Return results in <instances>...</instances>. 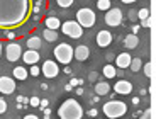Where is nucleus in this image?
<instances>
[{"label":"nucleus","mask_w":156,"mask_h":119,"mask_svg":"<svg viewBox=\"0 0 156 119\" xmlns=\"http://www.w3.org/2000/svg\"><path fill=\"white\" fill-rule=\"evenodd\" d=\"M58 116H59V119H82L83 117V109H82V106L78 104V100L68 99L59 106Z\"/></svg>","instance_id":"1"},{"label":"nucleus","mask_w":156,"mask_h":119,"mask_svg":"<svg viewBox=\"0 0 156 119\" xmlns=\"http://www.w3.org/2000/svg\"><path fill=\"white\" fill-rule=\"evenodd\" d=\"M102 112L107 116L109 119H117V117H124V114L127 112V106L122 100H109L104 104Z\"/></svg>","instance_id":"2"},{"label":"nucleus","mask_w":156,"mask_h":119,"mask_svg":"<svg viewBox=\"0 0 156 119\" xmlns=\"http://www.w3.org/2000/svg\"><path fill=\"white\" fill-rule=\"evenodd\" d=\"M55 58H56V63H61V65H70V61L73 60V48L70 46L68 43H59L58 46L55 48Z\"/></svg>","instance_id":"3"},{"label":"nucleus","mask_w":156,"mask_h":119,"mask_svg":"<svg viewBox=\"0 0 156 119\" xmlns=\"http://www.w3.org/2000/svg\"><path fill=\"white\" fill-rule=\"evenodd\" d=\"M95 20H97V17H95V12L92 9H80L76 12V22L82 27H94Z\"/></svg>","instance_id":"4"},{"label":"nucleus","mask_w":156,"mask_h":119,"mask_svg":"<svg viewBox=\"0 0 156 119\" xmlns=\"http://www.w3.org/2000/svg\"><path fill=\"white\" fill-rule=\"evenodd\" d=\"M61 31H63V34L70 36V38H73V39L82 38V34H83V27L76 22V20H66V22H63L61 24Z\"/></svg>","instance_id":"5"},{"label":"nucleus","mask_w":156,"mask_h":119,"mask_svg":"<svg viewBox=\"0 0 156 119\" xmlns=\"http://www.w3.org/2000/svg\"><path fill=\"white\" fill-rule=\"evenodd\" d=\"M107 26L110 27H117V26H121L122 24V12L119 9H109L105 12V17H104Z\"/></svg>","instance_id":"6"},{"label":"nucleus","mask_w":156,"mask_h":119,"mask_svg":"<svg viewBox=\"0 0 156 119\" xmlns=\"http://www.w3.org/2000/svg\"><path fill=\"white\" fill-rule=\"evenodd\" d=\"M5 56H7V61H12V63L19 61L20 56H22V46L17 43L7 44V48H5Z\"/></svg>","instance_id":"7"},{"label":"nucleus","mask_w":156,"mask_h":119,"mask_svg":"<svg viewBox=\"0 0 156 119\" xmlns=\"http://www.w3.org/2000/svg\"><path fill=\"white\" fill-rule=\"evenodd\" d=\"M41 73H43L46 78H56V75L59 73V67L56 61L53 60H46L43 63V68H41Z\"/></svg>","instance_id":"8"},{"label":"nucleus","mask_w":156,"mask_h":119,"mask_svg":"<svg viewBox=\"0 0 156 119\" xmlns=\"http://www.w3.org/2000/svg\"><path fill=\"white\" fill-rule=\"evenodd\" d=\"M0 92L4 95H10L16 92V82L10 77H0Z\"/></svg>","instance_id":"9"},{"label":"nucleus","mask_w":156,"mask_h":119,"mask_svg":"<svg viewBox=\"0 0 156 119\" xmlns=\"http://www.w3.org/2000/svg\"><path fill=\"white\" fill-rule=\"evenodd\" d=\"M133 83L127 82V80H119V82H115V85H114V92L115 94H121V95H129L131 92H133Z\"/></svg>","instance_id":"10"},{"label":"nucleus","mask_w":156,"mask_h":119,"mask_svg":"<svg viewBox=\"0 0 156 119\" xmlns=\"http://www.w3.org/2000/svg\"><path fill=\"white\" fill-rule=\"evenodd\" d=\"M112 32H109V31H105V29H102V31H98L97 32V44L100 48H107V46H110V43H112Z\"/></svg>","instance_id":"11"},{"label":"nucleus","mask_w":156,"mask_h":119,"mask_svg":"<svg viewBox=\"0 0 156 119\" xmlns=\"http://www.w3.org/2000/svg\"><path fill=\"white\" fill-rule=\"evenodd\" d=\"M39 51H36V49H27V51H22V56H20V60H22L26 65H36L39 61Z\"/></svg>","instance_id":"12"},{"label":"nucleus","mask_w":156,"mask_h":119,"mask_svg":"<svg viewBox=\"0 0 156 119\" xmlns=\"http://www.w3.org/2000/svg\"><path fill=\"white\" fill-rule=\"evenodd\" d=\"M88 56H90V49L85 44H80V46H76L73 49V58L78 60V61H87Z\"/></svg>","instance_id":"13"},{"label":"nucleus","mask_w":156,"mask_h":119,"mask_svg":"<svg viewBox=\"0 0 156 119\" xmlns=\"http://www.w3.org/2000/svg\"><path fill=\"white\" fill-rule=\"evenodd\" d=\"M131 58L133 56L129 55V53H121V55H117L115 56V67L119 68H129V63H131Z\"/></svg>","instance_id":"14"},{"label":"nucleus","mask_w":156,"mask_h":119,"mask_svg":"<svg viewBox=\"0 0 156 119\" xmlns=\"http://www.w3.org/2000/svg\"><path fill=\"white\" fill-rule=\"evenodd\" d=\"M124 46L127 48V49H134V48L139 46V38H137V34H127L124 38Z\"/></svg>","instance_id":"15"},{"label":"nucleus","mask_w":156,"mask_h":119,"mask_svg":"<svg viewBox=\"0 0 156 119\" xmlns=\"http://www.w3.org/2000/svg\"><path fill=\"white\" fill-rule=\"evenodd\" d=\"M44 24H46V29H53V31H58L61 27V20L55 16H49L48 19H44Z\"/></svg>","instance_id":"16"},{"label":"nucleus","mask_w":156,"mask_h":119,"mask_svg":"<svg viewBox=\"0 0 156 119\" xmlns=\"http://www.w3.org/2000/svg\"><path fill=\"white\" fill-rule=\"evenodd\" d=\"M110 92V85L107 82H97V85H95V94L98 95V97H102V95H107Z\"/></svg>","instance_id":"17"},{"label":"nucleus","mask_w":156,"mask_h":119,"mask_svg":"<svg viewBox=\"0 0 156 119\" xmlns=\"http://www.w3.org/2000/svg\"><path fill=\"white\" fill-rule=\"evenodd\" d=\"M12 75H14V78H16V80H26L29 77V71L26 70L24 67H16V68H14V71H12Z\"/></svg>","instance_id":"18"},{"label":"nucleus","mask_w":156,"mask_h":119,"mask_svg":"<svg viewBox=\"0 0 156 119\" xmlns=\"http://www.w3.org/2000/svg\"><path fill=\"white\" fill-rule=\"evenodd\" d=\"M41 46H43V41H41L39 36H32V38L27 39V49H36V51H37Z\"/></svg>","instance_id":"19"},{"label":"nucleus","mask_w":156,"mask_h":119,"mask_svg":"<svg viewBox=\"0 0 156 119\" xmlns=\"http://www.w3.org/2000/svg\"><path fill=\"white\" fill-rule=\"evenodd\" d=\"M43 38L48 41V43H55L58 39V32L53 31V29H44L43 31Z\"/></svg>","instance_id":"20"},{"label":"nucleus","mask_w":156,"mask_h":119,"mask_svg":"<svg viewBox=\"0 0 156 119\" xmlns=\"http://www.w3.org/2000/svg\"><path fill=\"white\" fill-rule=\"evenodd\" d=\"M129 68H131V71H133V73H137V71L143 68V61H141V58H131Z\"/></svg>","instance_id":"21"},{"label":"nucleus","mask_w":156,"mask_h":119,"mask_svg":"<svg viewBox=\"0 0 156 119\" xmlns=\"http://www.w3.org/2000/svg\"><path fill=\"white\" fill-rule=\"evenodd\" d=\"M102 73H104L107 78H114V77L117 75V73H115V67H112V65H105L104 70H102Z\"/></svg>","instance_id":"22"},{"label":"nucleus","mask_w":156,"mask_h":119,"mask_svg":"<svg viewBox=\"0 0 156 119\" xmlns=\"http://www.w3.org/2000/svg\"><path fill=\"white\" fill-rule=\"evenodd\" d=\"M110 5H112V4H110V0H98V2H97V9H98V10H104V12L109 10Z\"/></svg>","instance_id":"23"},{"label":"nucleus","mask_w":156,"mask_h":119,"mask_svg":"<svg viewBox=\"0 0 156 119\" xmlns=\"http://www.w3.org/2000/svg\"><path fill=\"white\" fill-rule=\"evenodd\" d=\"M153 70H154V68H153L151 61H149V63H146V65H143V71H144V75L148 77V78H151V77H153Z\"/></svg>","instance_id":"24"},{"label":"nucleus","mask_w":156,"mask_h":119,"mask_svg":"<svg viewBox=\"0 0 156 119\" xmlns=\"http://www.w3.org/2000/svg\"><path fill=\"white\" fill-rule=\"evenodd\" d=\"M149 17V10L148 9H141V10H137V20H144Z\"/></svg>","instance_id":"25"},{"label":"nucleus","mask_w":156,"mask_h":119,"mask_svg":"<svg viewBox=\"0 0 156 119\" xmlns=\"http://www.w3.org/2000/svg\"><path fill=\"white\" fill-rule=\"evenodd\" d=\"M73 2H75V0H56V4H58L61 9H68V7H71V5H73Z\"/></svg>","instance_id":"26"},{"label":"nucleus","mask_w":156,"mask_h":119,"mask_svg":"<svg viewBox=\"0 0 156 119\" xmlns=\"http://www.w3.org/2000/svg\"><path fill=\"white\" fill-rule=\"evenodd\" d=\"M29 73H31L32 77H37L39 73H41V68H39L37 65H31V70H29Z\"/></svg>","instance_id":"27"},{"label":"nucleus","mask_w":156,"mask_h":119,"mask_svg":"<svg viewBox=\"0 0 156 119\" xmlns=\"http://www.w3.org/2000/svg\"><path fill=\"white\" fill-rule=\"evenodd\" d=\"M39 100H41L39 97H36V95H32L31 99H29V106H31V107H39Z\"/></svg>","instance_id":"28"},{"label":"nucleus","mask_w":156,"mask_h":119,"mask_svg":"<svg viewBox=\"0 0 156 119\" xmlns=\"http://www.w3.org/2000/svg\"><path fill=\"white\" fill-rule=\"evenodd\" d=\"M5 112H7V102H5V99L0 97V114H5Z\"/></svg>","instance_id":"29"},{"label":"nucleus","mask_w":156,"mask_h":119,"mask_svg":"<svg viewBox=\"0 0 156 119\" xmlns=\"http://www.w3.org/2000/svg\"><path fill=\"white\" fill-rule=\"evenodd\" d=\"M17 102L19 104H29V99L24 97V95H17Z\"/></svg>","instance_id":"30"},{"label":"nucleus","mask_w":156,"mask_h":119,"mask_svg":"<svg viewBox=\"0 0 156 119\" xmlns=\"http://www.w3.org/2000/svg\"><path fill=\"white\" fill-rule=\"evenodd\" d=\"M48 104H49V100H48V99H41V100H39V107H41V109H46Z\"/></svg>","instance_id":"31"},{"label":"nucleus","mask_w":156,"mask_h":119,"mask_svg":"<svg viewBox=\"0 0 156 119\" xmlns=\"http://www.w3.org/2000/svg\"><path fill=\"white\" fill-rule=\"evenodd\" d=\"M129 17H131L133 22H136V20H137V12L136 10H131V12H129Z\"/></svg>","instance_id":"32"},{"label":"nucleus","mask_w":156,"mask_h":119,"mask_svg":"<svg viewBox=\"0 0 156 119\" xmlns=\"http://www.w3.org/2000/svg\"><path fill=\"white\" fill-rule=\"evenodd\" d=\"M78 83H83V80H76V78H71V82L68 83V85H70V87L73 88L75 85H78Z\"/></svg>","instance_id":"33"},{"label":"nucleus","mask_w":156,"mask_h":119,"mask_svg":"<svg viewBox=\"0 0 156 119\" xmlns=\"http://www.w3.org/2000/svg\"><path fill=\"white\" fill-rule=\"evenodd\" d=\"M141 119H153V111L148 109V111L144 112V117H141Z\"/></svg>","instance_id":"34"},{"label":"nucleus","mask_w":156,"mask_h":119,"mask_svg":"<svg viewBox=\"0 0 156 119\" xmlns=\"http://www.w3.org/2000/svg\"><path fill=\"white\" fill-rule=\"evenodd\" d=\"M141 26H143V27H149V26H151V20H149V17H148V19H144V20H141Z\"/></svg>","instance_id":"35"},{"label":"nucleus","mask_w":156,"mask_h":119,"mask_svg":"<svg viewBox=\"0 0 156 119\" xmlns=\"http://www.w3.org/2000/svg\"><path fill=\"white\" fill-rule=\"evenodd\" d=\"M87 114H88V116H90V117H97V114H98V111H97V109H90V111H88V112H87Z\"/></svg>","instance_id":"36"},{"label":"nucleus","mask_w":156,"mask_h":119,"mask_svg":"<svg viewBox=\"0 0 156 119\" xmlns=\"http://www.w3.org/2000/svg\"><path fill=\"white\" fill-rule=\"evenodd\" d=\"M88 80L90 82H95V80H97V71H92V73L88 75Z\"/></svg>","instance_id":"37"},{"label":"nucleus","mask_w":156,"mask_h":119,"mask_svg":"<svg viewBox=\"0 0 156 119\" xmlns=\"http://www.w3.org/2000/svg\"><path fill=\"white\" fill-rule=\"evenodd\" d=\"M49 117H51V109L46 107V109H44V119H49Z\"/></svg>","instance_id":"38"},{"label":"nucleus","mask_w":156,"mask_h":119,"mask_svg":"<svg viewBox=\"0 0 156 119\" xmlns=\"http://www.w3.org/2000/svg\"><path fill=\"white\" fill-rule=\"evenodd\" d=\"M65 73H66V75H73V70H71V68L70 67H68V65H66V67H65Z\"/></svg>","instance_id":"39"},{"label":"nucleus","mask_w":156,"mask_h":119,"mask_svg":"<svg viewBox=\"0 0 156 119\" xmlns=\"http://www.w3.org/2000/svg\"><path fill=\"white\" fill-rule=\"evenodd\" d=\"M105 60H109V61H114V60H115V56H114L112 53H107V55H105Z\"/></svg>","instance_id":"40"},{"label":"nucleus","mask_w":156,"mask_h":119,"mask_svg":"<svg viewBox=\"0 0 156 119\" xmlns=\"http://www.w3.org/2000/svg\"><path fill=\"white\" fill-rule=\"evenodd\" d=\"M98 100H100V97H98V95L95 94L94 97H92V100H90V102H94V104H98Z\"/></svg>","instance_id":"41"},{"label":"nucleus","mask_w":156,"mask_h":119,"mask_svg":"<svg viewBox=\"0 0 156 119\" xmlns=\"http://www.w3.org/2000/svg\"><path fill=\"white\" fill-rule=\"evenodd\" d=\"M24 119H39L36 114H27V116H24Z\"/></svg>","instance_id":"42"},{"label":"nucleus","mask_w":156,"mask_h":119,"mask_svg":"<svg viewBox=\"0 0 156 119\" xmlns=\"http://www.w3.org/2000/svg\"><path fill=\"white\" fill-rule=\"evenodd\" d=\"M139 29H141V26H137V24H134V26H133V34H134V32H139Z\"/></svg>","instance_id":"43"},{"label":"nucleus","mask_w":156,"mask_h":119,"mask_svg":"<svg viewBox=\"0 0 156 119\" xmlns=\"http://www.w3.org/2000/svg\"><path fill=\"white\" fill-rule=\"evenodd\" d=\"M139 97H134V99H133V104H134V106H137V104H139Z\"/></svg>","instance_id":"44"},{"label":"nucleus","mask_w":156,"mask_h":119,"mask_svg":"<svg viewBox=\"0 0 156 119\" xmlns=\"http://www.w3.org/2000/svg\"><path fill=\"white\" fill-rule=\"evenodd\" d=\"M7 38H9V39H14V38H16V34H14V32H7Z\"/></svg>","instance_id":"45"},{"label":"nucleus","mask_w":156,"mask_h":119,"mask_svg":"<svg viewBox=\"0 0 156 119\" xmlns=\"http://www.w3.org/2000/svg\"><path fill=\"white\" fill-rule=\"evenodd\" d=\"M134 2H137V0H122V4H134Z\"/></svg>","instance_id":"46"},{"label":"nucleus","mask_w":156,"mask_h":119,"mask_svg":"<svg viewBox=\"0 0 156 119\" xmlns=\"http://www.w3.org/2000/svg\"><path fill=\"white\" fill-rule=\"evenodd\" d=\"M76 94L78 95H83V88H76Z\"/></svg>","instance_id":"47"},{"label":"nucleus","mask_w":156,"mask_h":119,"mask_svg":"<svg viewBox=\"0 0 156 119\" xmlns=\"http://www.w3.org/2000/svg\"><path fill=\"white\" fill-rule=\"evenodd\" d=\"M0 56H2V43H0Z\"/></svg>","instance_id":"48"},{"label":"nucleus","mask_w":156,"mask_h":119,"mask_svg":"<svg viewBox=\"0 0 156 119\" xmlns=\"http://www.w3.org/2000/svg\"><path fill=\"white\" fill-rule=\"evenodd\" d=\"M117 119H122V117H117Z\"/></svg>","instance_id":"49"},{"label":"nucleus","mask_w":156,"mask_h":119,"mask_svg":"<svg viewBox=\"0 0 156 119\" xmlns=\"http://www.w3.org/2000/svg\"><path fill=\"white\" fill-rule=\"evenodd\" d=\"M97 119H98V117H97Z\"/></svg>","instance_id":"50"}]
</instances>
